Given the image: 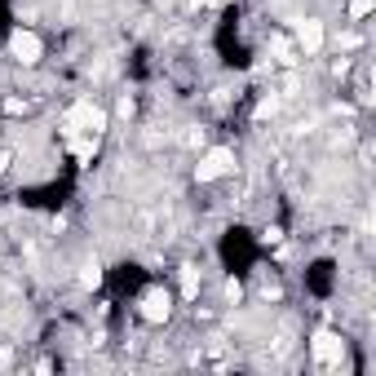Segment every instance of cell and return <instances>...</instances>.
I'll use <instances>...</instances> for the list:
<instances>
[{
    "instance_id": "cell-1",
    "label": "cell",
    "mask_w": 376,
    "mask_h": 376,
    "mask_svg": "<svg viewBox=\"0 0 376 376\" xmlns=\"http://www.w3.org/2000/svg\"><path fill=\"white\" fill-rule=\"evenodd\" d=\"M67 129L71 133H93V138H98V133L106 129V111H102V106H93V102H76L67 111Z\"/></svg>"
},
{
    "instance_id": "cell-2",
    "label": "cell",
    "mask_w": 376,
    "mask_h": 376,
    "mask_svg": "<svg viewBox=\"0 0 376 376\" xmlns=\"http://www.w3.org/2000/svg\"><path fill=\"white\" fill-rule=\"evenodd\" d=\"M235 168V151H226V147H213V151H204L199 155V164H195V177L199 181H217L222 173H230Z\"/></svg>"
},
{
    "instance_id": "cell-3",
    "label": "cell",
    "mask_w": 376,
    "mask_h": 376,
    "mask_svg": "<svg viewBox=\"0 0 376 376\" xmlns=\"http://www.w3.org/2000/svg\"><path fill=\"white\" fill-rule=\"evenodd\" d=\"M9 54H14L22 67H31V63H40L44 44H40V35H35V31H22V27H18L14 35H9Z\"/></svg>"
},
{
    "instance_id": "cell-4",
    "label": "cell",
    "mask_w": 376,
    "mask_h": 376,
    "mask_svg": "<svg viewBox=\"0 0 376 376\" xmlns=\"http://www.w3.org/2000/svg\"><path fill=\"white\" fill-rule=\"evenodd\" d=\"M341 354H345V345H341V336H336V332H314V359H319L323 368L341 363Z\"/></svg>"
},
{
    "instance_id": "cell-5",
    "label": "cell",
    "mask_w": 376,
    "mask_h": 376,
    "mask_svg": "<svg viewBox=\"0 0 376 376\" xmlns=\"http://www.w3.org/2000/svg\"><path fill=\"white\" fill-rule=\"evenodd\" d=\"M168 310H173V301H168L164 288H151V293L142 297V319H147V323H164Z\"/></svg>"
},
{
    "instance_id": "cell-6",
    "label": "cell",
    "mask_w": 376,
    "mask_h": 376,
    "mask_svg": "<svg viewBox=\"0 0 376 376\" xmlns=\"http://www.w3.org/2000/svg\"><path fill=\"white\" fill-rule=\"evenodd\" d=\"M297 44H301L306 54H319V49H323V22L306 18V22L297 27Z\"/></svg>"
},
{
    "instance_id": "cell-7",
    "label": "cell",
    "mask_w": 376,
    "mask_h": 376,
    "mask_svg": "<svg viewBox=\"0 0 376 376\" xmlns=\"http://www.w3.org/2000/svg\"><path fill=\"white\" fill-rule=\"evenodd\" d=\"M181 293H186V297L199 293V270H195V265H181Z\"/></svg>"
},
{
    "instance_id": "cell-8",
    "label": "cell",
    "mask_w": 376,
    "mask_h": 376,
    "mask_svg": "<svg viewBox=\"0 0 376 376\" xmlns=\"http://www.w3.org/2000/svg\"><path fill=\"white\" fill-rule=\"evenodd\" d=\"M98 284H102V265H98V261H89V265L80 270V288H98Z\"/></svg>"
},
{
    "instance_id": "cell-9",
    "label": "cell",
    "mask_w": 376,
    "mask_h": 376,
    "mask_svg": "<svg viewBox=\"0 0 376 376\" xmlns=\"http://www.w3.org/2000/svg\"><path fill=\"white\" fill-rule=\"evenodd\" d=\"M372 14V0H350V18H368Z\"/></svg>"
},
{
    "instance_id": "cell-10",
    "label": "cell",
    "mask_w": 376,
    "mask_h": 376,
    "mask_svg": "<svg viewBox=\"0 0 376 376\" xmlns=\"http://www.w3.org/2000/svg\"><path fill=\"white\" fill-rule=\"evenodd\" d=\"M275 106H279V98H265V102L257 106V115H261V120H265V115H275Z\"/></svg>"
},
{
    "instance_id": "cell-11",
    "label": "cell",
    "mask_w": 376,
    "mask_h": 376,
    "mask_svg": "<svg viewBox=\"0 0 376 376\" xmlns=\"http://www.w3.org/2000/svg\"><path fill=\"white\" fill-rule=\"evenodd\" d=\"M5 111H9V115H18V111H27V102H22V98H9V102H5Z\"/></svg>"
},
{
    "instance_id": "cell-12",
    "label": "cell",
    "mask_w": 376,
    "mask_h": 376,
    "mask_svg": "<svg viewBox=\"0 0 376 376\" xmlns=\"http://www.w3.org/2000/svg\"><path fill=\"white\" fill-rule=\"evenodd\" d=\"M190 5H222V0H190Z\"/></svg>"
},
{
    "instance_id": "cell-13",
    "label": "cell",
    "mask_w": 376,
    "mask_h": 376,
    "mask_svg": "<svg viewBox=\"0 0 376 376\" xmlns=\"http://www.w3.org/2000/svg\"><path fill=\"white\" fill-rule=\"evenodd\" d=\"M5 168H9V155H0V173H5Z\"/></svg>"
}]
</instances>
